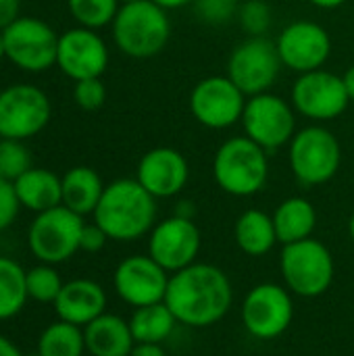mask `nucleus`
<instances>
[{"instance_id":"obj_38","label":"nucleus","mask_w":354,"mask_h":356,"mask_svg":"<svg viewBox=\"0 0 354 356\" xmlns=\"http://www.w3.org/2000/svg\"><path fill=\"white\" fill-rule=\"evenodd\" d=\"M129 356H167L163 344H136Z\"/></svg>"},{"instance_id":"obj_39","label":"nucleus","mask_w":354,"mask_h":356,"mask_svg":"<svg viewBox=\"0 0 354 356\" xmlns=\"http://www.w3.org/2000/svg\"><path fill=\"white\" fill-rule=\"evenodd\" d=\"M0 356H23V353L8 340L0 334Z\"/></svg>"},{"instance_id":"obj_32","label":"nucleus","mask_w":354,"mask_h":356,"mask_svg":"<svg viewBox=\"0 0 354 356\" xmlns=\"http://www.w3.org/2000/svg\"><path fill=\"white\" fill-rule=\"evenodd\" d=\"M238 21L248 35H265L271 27L273 13L265 0H246L238 8Z\"/></svg>"},{"instance_id":"obj_10","label":"nucleus","mask_w":354,"mask_h":356,"mask_svg":"<svg viewBox=\"0 0 354 356\" xmlns=\"http://www.w3.org/2000/svg\"><path fill=\"white\" fill-rule=\"evenodd\" d=\"M240 317L244 330L252 338L275 340L292 325V292L280 284H259L244 296Z\"/></svg>"},{"instance_id":"obj_27","label":"nucleus","mask_w":354,"mask_h":356,"mask_svg":"<svg viewBox=\"0 0 354 356\" xmlns=\"http://www.w3.org/2000/svg\"><path fill=\"white\" fill-rule=\"evenodd\" d=\"M25 269L8 257H0V321L17 317L27 302Z\"/></svg>"},{"instance_id":"obj_33","label":"nucleus","mask_w":354,"mask_h":356,"mask_svg":"<svg viewBox=\"0 0 354 356\" xmlns=\"http://www.w3.org/2000/svg\"><path fill=\"white\" fill-rule=\"evenodd\" d=\"M194 13L202 23L209 25H225L234 17H238L240 4L236 0H192Z\"/></svg>"},{"instance_id":"obj_30","label":"nucleus","mask_w":354,"mask_h":356,"mask_svg":"<svg viewBox=\"0 0 354 356\" xmlns=\"http://www.w3.org/2000/svg\"><path fill=\"white\" fill-rule=\"evenodd\" d=\"M25 284H27V296L35 302L54 305L58 292L63 290V280H61L58 271L46 263L31 267L25 273Z\"/></svg>"},{"instance_id":"obj_41","label":"nucleus","mask_w":354,"mask_h":356,"mask_svg":"<svg viewBox=\"0 0 354 356\" xmlns=\"http://www.w3.org/2000/svg\"><path fill=\"white\" fill-rule=\"evenodd\" d=\"M313 6H317V8H323V10H332V8H338V6H342V4H346L348 0H309Z\"/></svg>"},{"instance_id":"obj_6","label":"nucleus","mask_w":354,"mask_h":356,"mask_svg":"<svg viewBox=\"0 0 354 356\" xmlns=\"http://www.w3.org/2000/svg\"><path fill=\"white\" fill-rule=\"evenodd\" d=\"M290 169L300 186H323L336 177L342 163L338 138L321 123L303 127L288 144Z\"/></svg>"},{"instance_id":"obj_26","label":"nucleus","mask_w":354,"mask_h":356,"mask_svg":"<svg viewBox=\"0 0 354 356\" xmlns=\"http://www.w3.org/2000/svg\"><path fill=\"white\" fill-rule=\"evenodd\" d=\"M129 327L136 344H163L177 327V319L163 302L140 307L129 317Z\"/></svg>"},{"instance_id":"obj_23","label":"nucleus","mask_w":354,"mask_h":356,"mask_svg":"<svg viewBox=\"0 0 354 356\" xmlns=\"http://www.w3.org/2000/svg\"><path fill=\"white\" fill-rule=\"evenodd\" d=\"M271 217H273L277 240L284 246L313 238V232L317 227V211L313 202H309L303 196L286 198L284 202L277 204Z\"/></svg>"},{"instance_id":"obj_3","label":"nucleus","mask_w":354,"mask_h":356,"mask_svg":"<svg viewBox=\"0 0 354 356\" xmlns=\"http://www.w3.org/2000/svg\"><path fill=\"white\" fill-rule=\"evenodd\" d=\"M111 25L117 48L131 58H152L161 54L171 38L167 10L152 0L121 4Z\"/></svg>"},{"instance_id":"obj_40","label":"nucleus","mask_w":354,"mask_h":356,"mask_svg":"<svg viewBox=\"0 0 354 356\" xmlns=\"http://www.w3.org/2000/svg\"><path fill=\"white\" fill-rule=\"evenodd\" d=\"M152 2L159 4L165 10H175V8H182L186 4H192V0H152Z\"/></svg>"},{"instance_id":"obj_20","label":"nucleus","mask_w":354,"mask_h":356,"mask_svg":"<svg viewBox=\"0 0 354 356\" xmlns=\"http://www.w3.org/2000/svg\"><path fill=\"white\" fill-rule=\"evenodd\" d=\"M52 307L61 321L86 327L96 317L106 313V292L92 280H71L63 284V290Z\"/></svg>"},{"instance_id":"obj_11","label":"nucleus","mask_w":354,"mask_h":356,"mask_svg":"<svg viewBox=\"0 0 354 356\" xmlns=\"http://www.w3.org/2000/svg\"><path fill=\"white\" fill-rule=\"evenodd\" d=\"M290 100L296 113L315 123L338 119L351 104L342 75L325 69L300 73L292 86Z\"/></svg>"},{"instance_id":"obj_9","label":"nucleus","mask_w":354,"mask_h":356,"mask_svg":"<svg viewBox=\"0 0 354 356\" xmlns=\"http://www.w3.org/2000/svg\"><path fill=\"white\" fill-rule=\"evenodd\" d=\"M244 136L265 152H275L290 144L296 129V111L282 96L265 92L250 96L242 113Z\"/></svg>"},{"instance_id":"obj_7","label":"nucleus","mask_w":354,"mask_h":356,"mask_svg":"<svg viewBox=\"0 0 354 356\" xmlns=\"http://www.w3.org/2000/svg\"><path fill=\"white\" fill-rule=\"evenodd\" d=\"M83 225V217L63 204L38 213L27 232V244L31 254L46 265H58L69 261L79 250Z\"/></svg>"},{"instance_id":"obj_14","label":"nucleus","mask_w":354,"mask_h":356,"mask_svg":"<svg viewBox=\"0 0 354 356\" xmlns=\"http://www.w3.org/2000/svg\"><path fill=\"white\" fill-rule=\"evenodd\" d=\"M50 113V100L40 88L10 86L0 92V138L23 142L48 125Z\"/></svg>"},{"instance_id":"obj_16","label":"nucleus","mask_w":354,"mask_h":356,"mask_svg":"<svg viewBox=\"0 0 354 356\" xmlns=\"http://www.w3.org/2000/svg\"><path fill=\"white\" fill-rule=\"evenodd\" d=\"M171 273L165 271L150 254H134L123 259L113 273L117 296L134 307H148L165 300Z\"/></svg>"},{"instance_id":"obj_2","label":"nucleus","mask_w":354,"mask_h":356,"mask_svg":"<svg viewBox=\"0 0 354 356\" xmlns=\"http://www.w3.org/2000/svg\"><path fill=\"white\" fill-rule=\"evenodd\" d=\"M94 223L104 229L108 240H140L156 225V198L136 177L115 179L102 192Z\"/></svg>"},{"instance_id":"obj_31","label":"nucleus","mask_w":354,"mask_h":356,"mask_svg":"<svg viewBox=\"0 0 354 356\" xmlns=\"http://www.w3.org/2000/svg\"><path fill=\"white\" fill-rule=\"evenodd\" d=\"M31 169V156L21 140H0V179L15 181Z\"/></svg>"},{"instance_id":"obj_37","label":"nucleus","mask_w":354,"mask_h":356,"mask_svg":"<svg viewBox=\"0 0 354 356\" xmlns=\"http://www.w3.org/2000/svg\"><path fill=\"white\" fill-rule=\"evenodd\" d=\"M19 0H0V31H4L10 23L19 19Z\"/></svg>"},{"instance_id":"obj_5","label":"nucleus","mask_w":354,"mask_h":356,"mask_svg":"<svg viewBox=\"0 0 354 356\" xmlns=\"http://www.w3.org/2000/svg\"><path fill=\"white\" fill-rule=\"evenodd\" d=\"M280 271L292 294L300 298H319L334 284L336 263L323 242L307 238L282 248Z\"/></svg>"},{"instance_id":"obj_29","label":"nucleus","mask_w":354,"mask_h":356,"mask_svg":"<svg viewBox=\"0 0 354 356\" xmlns=\"http://www.w3.org/2000/svg\"><path fill=\"white\" fill-rule=\"evenodd\" d=\"M69 13L79 23V27L100 29L111 25L121 6L119 0H67Z\"/></svg>"},{"instance_id":"obj_44","label":"nucleus","mask_w":354,"mask_h":356,"mask_svg":"<svg viewBox=\"0 0 354 356\" xmlns=\"http://www.w3.org/2000/svg\"><path fill=\"white\" fill-rule=\"evenodd\" d=\"M2 56H6V50H4V35H2V31H0V58Z\"/></svg>"},{"instance_id":"obj_42","label":"nucleus","mask_w":354,"mask_h":356,"mask_svg":"<svg viewBox=\"0 0 354 356\" xmlns=\"http://www.w3.org/2000/svg\"><path fill=\"white\" fill-rule=\"evenodd\" d=\"M342 79H344L346 92H348V96H351V102H354V65L346 69V73L342 75Z\"/></svg>"},{"instance_id":"obj_19","label":"nucleus","mask_w":354,"mask_h":356,"mask_svg":"<svg viewBox=\"0 0 354 356\" xmlns=\"http://www.w3.org/2000/svg\"><path fill=\"white\" fill-rule=\"evenodd\" d=\"M136 179L156 200L171 198L186 188L190 179V165L177 148L156 146L140 159Z\"/></svg>"},{"instance_id":"obj_28","label":"nucleus","mask_w":354,"mask_h":356,"mask_svg":"<svg viewBox=\"0 0 354 356\" xmlns=\"http://www.w3.org/2000/svg\"><path fill=\"white\" fill-rule=\"evenodd\" d=\"M40 356H83L86 353V338L83 327L56 321L50 323L38 338V350Z\"/></svg>"},{"instance_id":"obj_21","label":"nucleus","mask_w":354,"mask_h":356,"mask_svg":"<svg viewBox=\"0 0 354 356\" xmlns=\"http://www.w3.org/2000/svg\"><path fill=\"white\" fill-rule=\"evenodd\" d=\"M86 353L92 356H129L136 346L129 321L119 315L102 313L83 327Z\"/></svg>"},{"instance_id":"obj_17","label":"nucleus","mask_w":354,"mask_h":356,"mask_svg":"<svg viewBox=\"0 0 354 356\" xmlns=\"http://www.w3.org/2000/svg\"><path fill=\"white\" fill-rule=\"evenodd\" d=\"M284 67L300 73L321 69L332 54L328 29L315 21H292L275 40Z\"/></svg>"},{"instance_id":"obj_1","label":"nucleus","mask_w":354,"mask_h":356,"mask_svg":"<svg viewBox=\"0 0 354 356\" xmlns=\"http://www.w3.org/2000/svg\"><path fill=\"white\" fill-rule=\"evenodd\" d=\"M165 305L177 323L188 327H211L219 323L234 305V288L223 269L194 263L171 273Z\"/></svg>"},{"instance_id":"obj_45","label":"nucleus","mask_w":354,"mask_h":356,"mask_svg":"<svg viewBox=\"0 0 354 356\" xmlns=\"http://www.w3.org/2000/svg\"><path fill=\"white\" fill-rule=\"evenodd\" d=\"M121 4H127V2H136V0H119Z\"/></svg>"},{"instance_id":"obj_43","label":"nucleus","mask_w":354,"mask_h":356,"mask_svg":"<svg viewBox=\"0 0 354 356\" xmlns=\"http://www.w3.org/2000/svg\"><path fill=\"white\" fill-rule=\"evenodd\" d=\"M348 236H351V240L354 242V213L353 217L348 219Z\"/></svg>"},{"instance_id":"obj_15","label":"nucleus","mask_w":354,"mask_h":356,"mask_svg":"<svg viewBox=\"0 0 354 356\" xmlns=\"http://www.w3.org/2000/svg\"><path fill=\"white\" fill-rule=\"evenodd\" d=\"M202 234L194 219L173 215L159 221L148 234V254L169 273H177L196 263Z\"/></svg>"},{"instance_id":"obj_4","label":"nucleus","mask_w":354,"mask_h":356,"mask_svg":"<svg viewBox=\"0 0 354 356\" xmlns=\"http://www.w3.org/2000/svg\"><path fill=\"white\" fill-rule=\"evenodd\" d=\"M269 152L246 136L225 140L213 156L215 184L230 196L248 198L259 194L269 179Z\"/></svg>"},{"instance_id":"obj_35","label":"nucleus","mask_w":354,"mask_h":356,"mask_svg":"<svg viewBox=\"0 0 354 356\" xmlns=\"http://www.w3.org/2000/svg\"><path fill=\"white\" fill-rule=\"evenodd\" d=\"M21 202L15 192V184L0 179V232L6 229L19 215Z\"/></svg>"},{"instance_id":"obj_22","label":"nucleus","mask_w":354,"mask_h":356,"mask_svg":"<svg viewBox=\"0 0 354 356\" xmlns=\"http://www.w3.org/2000/svg\"><path fill=\"white\" fill-rule=\"evenodd\" d=\"M13 184L21 207L33 211L35 215L63 204V181L48 169L31 167Z\"/></svg>"},{"instance_id":"obj_24","label":"nucleus","mask_w":354,"mask_h":356,"mask_svg":"<svg viewBox=\"0 0 354 356\" xmlns=\"http://www.w3.org/2000/svg\"><path fill=\"white\" fill-rule=\"evenodd\" d=\"M63 207H67L69 211L86 217V215H94L102 192H104V184L100 179V175L92 169V167H73L69 169L63 177Z\"/></svg>"},{"instance_id":"obj_8","label":"nucleus","mask_w":354,"mask_h":356,"mask_svg":"<svg viewBox=\"0 0 354 356\" xmlns=\"http://www.w3.org/2000/svg\"><path fill=\"white\" fill-rule=\"evenodd\" d=\"M284 67L277 46L267 35H248L227 58V77L250 98L265 94L277 81Z\"/></svg>"},{"instance_id":"obj_12","label":"nucleus","mask_w":354,"mask_h":356,"mask_svg":"<svg viewBox=\"0 0 354 356\" xmlns=\"http://www.w3.org/2000/svg\"><path fill=\"white\" fill-rule=\"evenodd\" d=\"M6 58L23 71H46L56 65L58 33L35 17H19L4 31Z\"/></svg>"},{"instance_id":"obj_34","label":"nucleus","mask_w":354,"mask_h":356,"mask_svg":"<svg viewBox=\"0 0 354 356\" xmlns=\"http://www.w3.org/2000/svg\"><path fill=\"white\" fill-rule=\"evenodd\" d=\"M73 100L83 111H98L106 100V88L100 77L79 79L73 88Z\"/></svg>"},{"instance_id":"obj_36","label":"nucleus","mask_w":354,"mask_h":356,"mask_svg":"<svg viewBox=\"0 0 354 356\" xmlns=\"http://www.w3.org/2000/svg\"><path fill=\"white\" fill-rule=\"evenodd\" d=\"M108 242V236L104 234V229L96 223H86L81 229V238H79V250L83 252H100Z\"/></svg>"},{"instance_id":"obj_25","label":"nucleus","mask_w":354,"mask_h":356,"mask_svg":"<svg viewBox=\"0 0 354 356\" xmlns=\"http://www.w3.org/2000/svg\"><path fill=\"white\" fill-rule=\"evenodd\" d=\"M234 238L238 248L248 257H265L280 242L273 217L261 209H248L238 217L234 225Z\"/></svg>"},{"instance_id":"obj_13","label":"nucleus","mask_w":354,"mask_h":356,"mask_svg":"<svg viewBox=\"0 0 354 356\" xmlns=\"http://www.w3.org/2000/svg\"><path fill=\"white\" fill-rule=\"evenodd\" d=\"M246 100L248 96L227 75H211L192 88L190 113L209 129H227L242 121Z\"/></svg>"},{"instance_id":"obj_18","label":"nucleus","mask_w":354,"mask_h":356,"mask_svg":"<svg viewBox=\"0 0 354 356\" xmlns=\"http://www.w3.org/2000/svg\"><path fill=\"white\" fill-rule=\"evenodd\" d=\"M56 65L73 81L100 77L108 65V48L96 29L73 27L58 35Z\"/></svg>"}]
</instances>
